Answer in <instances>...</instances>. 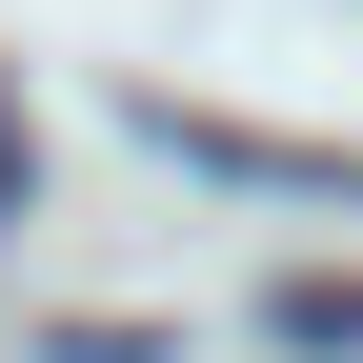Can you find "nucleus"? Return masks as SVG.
<instances>
[{
  "label": "nucleus",
  "mask_w": 363,
  "mask_h": 363,
  "mask_svg": "<svg viewBox=\"0 0 363 363\" xmlns=\"http://www.w3.org/2000/svg\"><path fill=\"white\" fill-rule=\"evenodd\" d=\"M0 222H21V81H0Z\"/></svg>",
  "instance_id": "f03ea898"
},
{
  "label": "nucleus",
  "mask_w": 363,
  "mask_h": 363,
  "mask_svg": "<svg viewBox=\"0 0 363 363\" xmlns=\"http://www.w3.org/2000/svg\"><path fill=\"white\" fill-rule=\"evenodd\" d=\"M162 162H202V182H283V202H363L343 142H242V121H202V101H162Z\"/></svg>",
  "instance_id": "f257e3e1"
}]
</instances>
